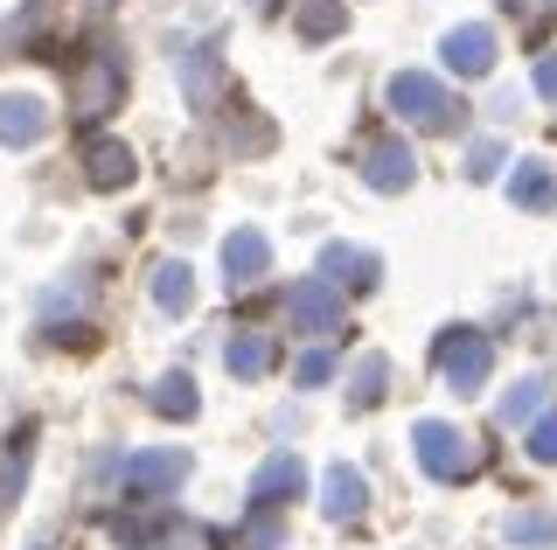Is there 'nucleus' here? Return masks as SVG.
<instances>
[{
	"instance_id": "f257e3e1",
	"label": "nucleus",
	"mask_w": 557,
	"mask_h": 550,
	"mask_svg": "<svg viewBox=\"0 0 557 550\" xmlns=\"http://www.w3.org/2000/svg\"><path fill=\"white\" fill-rule=\"evenodd\" d=\"M418 467H425L432 480H474L481 474V446L474 433H460V425H446V418H418Z\"/></svg>"
},
{
	"instance_id": "f03ea898",
	"label": "nucleus",
	"mask_w": 557,
	"mask_h": 550,
	"mask_svg": "<svg viewBox=\"0 0 557 550\" xmlns=\"http://www.w3.org/2000/svg\"><path fill=\"white\" fill-rule=\"evenodd\" d=\"M119 98H126V63L104 57V49L84 57L77 77H70V118H77V126H98V118L119 112Z\"/></svg>"
},
{
	"instance_id": "7ed1b4c3",
	"label": "nucleus",
	"mask_w": 557,
	"mask_h": 550,
	"mask_svg": "<svg viewBox=\"0 0 557 550\" xmlns=\"http://www.w3.org/2000/svg\"><path fill=\"white\" fill-rule=\"evenodd\" d=\"M391 112L405 118V126H418V133H453V118H460L453 91L440 77H425V71H397L391 77Z\"/></svg>"
},
{
	"instance_id": "20e7f679",
	"label": "nucleus",
	"mask_w": 557,
	"mask_h": 550,
	"mask_svg": "<svg viewBox=\"0 0 557 550\" xmlns=\"http://www.w3.org/2000/svg\"><path fill=\"white\" fill-rule=\"evenodd\" d=\"M432 355H440V376L460 390V398H467V390H481L487 376H495V341H487L481 328H446Z\"/></svg>"
},
{
	"instance_id": "39448f33",
	"label": "nucleus",
	"mask_w": 557,
	"mask_h": 550,
	"mask_svg": "<svg viewBox=\"0 0 557 550\" xmlns=\"http://www.w3.org/2000/svg\"><path fill=\"white\" fill-rule=\"evenodd\" d=\"M286 314H293V328H300V335H335L342 328V293L327 279H300V286H293V300H286Z\"/></svg>"
},
{
	"instance_id": "423d86ee",
	"label": "nucleus",
	"mask_w": 557,
	"mask_h": 550,
	"mask_svg": "<svg viewBox=\"0 0 557 550\" xmlns=\"http://www.w3.org/2000/svg\"><path fill=\"white\" fill-rule=\"evenodd\" d=\"M362 182H370L376 196H405V188L418 182V153L405 140H376L370 153H362Z\"/></svg>"
},
{
	"instance_id": "0eeeda50",
	"label": "nucleus",
	"mask_w": 557,
	"mask_h": 550,
	"mask_svg": "<svg viewBox=\"0 0 557 550\" xmlns=\"http://www.w3.org/2000/svg\"><path fill=\"white\" fill-rule=\"evenodd\" d=\"M440 57H446V71H453V77H487V71H495V28L460 22V28H453V36L440 42Z\"/></svg>"
},
{
	"instance_id": "6e6552de",
	"label": "nucleus",
	"mask_w": 557,
	"mask_h": 550,
	"mask_svg": "<svg viewBox=\"0 0 557 550\" xmlns=\"http://www.w3.org/2000/svg\"><path fill=\"white\" fill-rule=\"evenodd\" d=\"M182 474H188L182 446H153V453H133L126 460V488L133 495H168V488H182Z\"/></svg>"
},
{
	"instance_id": "1a4fd4ad",
	"label": "nucleus",
	"mask_w": 557,
	"mask_h": 550,
	"mask_svg": "<svg viewBox=\"0 0 557 550\" xmlns=\"http://www.w3.org/2000/svg\"><path fill=\"white\" fill-rule=\"evenodd\" d=\"M362 509H370V480H362V467L335 460V467L321 474V515L327 523H356Z\"/></svg>"
},
{
	"instance_id": "9d476101",
	"label": "nucleus",
	"mask_w": 557,
	"mask_h": 550,
	"mask_svg": "<svg viewBox=\"0 0 557 550\" xmlns=\"http://www.w3.org/2000/svg\"><path fill=\"white\" fill-rule=\"evenodd\" d=\"M321 279L335 286V293H370L376 286V258L362 245H321Z\"/></svg>"
},
{
	"instance_id": "9b49d317",
	"label": "nucleus",
	"mask_w": 557,
	"mask_h": 550,
	"mask_svg": "<svg viewBox=\"0 0 557 550\" xmlns=\"http://www.w3.org/2000/svg\"><path fill=\"white\" fill-rule=\"evenodd\" d=\"M216 84H223V36H209L182 57V98L188 105H216Z\"/></svg>"
},
{
	"instance_id": "f8f14e48",
	"label": "nucleus",
	"mask_w": 557,
	"mask_h": 550,
	"mask_svg": "<svg viewBox=\"0 0 557 550\" xmlns=\"http://www.w3.org/2000/svg\"><path fill=\"white\" fill-rule=\"evenodd\" d=\"M300 488H307V467H300V453H272L265 467L251 474V509H278V502H293Z\"/></svg>"
},
{
	"instance_id": "ddd939ff",
	"label": "nucleus",
	"mask_w": 557,
	"mask_h": 550,
	"mask_svg": "<svg viewBox=\"0 0 557 550\" xmlns=\"http://www.w3.org/2000/svg\"><path fill=\"white\" fill-rule=\"evenodd\" d=\"M133 175H139V161H133L126 140H104V133H98V140L84 147V182L104 188V196H112V188H126Z\"/></svg>"
},
{
	"instance_id": "4468645a",
	"label": "nucleus",
	"mask_w": 557,
	"mask_h": 550,
	"mask_svg": "<svg viewBox=\"0 0 557 550\" xmlns=\"http://www.w3.org/2000/svg\"><path fill=\"white\" fill-rule=\"evenodd\" d=\"M42 133H49V105H42V98H28V91L0 98V147H35Z\"/></svg>"
},
{
	"instance_id": "2eb2a0df",
	"label": "nucleus",
	"mask_w": 557,
	"mask_h": 550,
	"mask_svg": "<svg viewBox=\"0 0 557 550\" xmlns=\"http://www.w3.org/2000/svg\"><path fill=\"white\" fill-rule=\"evenodd\" d=\"M272 363H278V341H272V335H258V328H237V335H231V349H223V370L244 376V384L272 376Z\"/></svg>"
},
{
	"instance_id": "dca6fc26",
	"label": "nucleus",
	"mask_w": 557,
	"mask_h": 550,
	"mask_svg": "<svg viewBox=\"0 0 557 550\" xmlns=\"http://www.w3.org/2000/svg\"><path fill=\"white\" fill-rule=\"evenodd\" d=\"M265 265H272L265 230H231V237H223V272H231V286L265 279Z\"/></svg>"
},
{
	"instance_id": "f3484780",
	"label": "nucleus",
	"mask_w": 557,
	"mask_h": 550,
	"mask_svg": "<svg viewBox=\"0 0 557 550\" xmlns=\"http://www.w3.org/2000/svg\"><path fill=\"white\" fill-rule=\"evenodd\" d=\"M153 307H161V314H174V321L196 307V272H188L182 258H161V265H153Z\"/></svg>"
},
{
	"instance_id": "a211bd4d",
	"label": "nucleus",
	"mask_w": 557,
	"mask_h": 550,
	"mask_svg": "<svg viewBox=\"0 0 557 550\" xmlns=\"http://www.w3.org/2000/svg\"><path fill=\"white\" fill-rule=\"evenodd\" d=\"M509 196H516V210H557V175H550V161H516V175H509Z\"/></svg>"
},
{
	"instance_id": "6ab92c4d",
	"label": "nucleus",
	"mask_w": 557,
	"mask_h": 550,
	"mask_svg": "<svg viewBox=\"0 0 557 550\" xmlns=\"http://www.w3.org/2000/svg\"><path fill=\"white\" fill-rule=\"evenodd\" d=\"M161 418H196L202 411V390H196V376H182V370H168L161 384H153V398H147Z\"/></svg>"
},
{
	"instance_id": "aec40b11",
	"label": "nucleus",
	"mask_w": 557,
	"mask_h": 550,
	"mask_svg": "<svg viewBox=\"0 0 557 550\" xmlns=\"http://www.w3.org/2000/svg\"><path fill=\"white\" fill-rule=\"evenodd\" d=\"M383 390H391V355H362L348 376V411H376Z\"/></svg>"
},
{
	"instance_id": "412c9836",
	"label": "nucleus",
	"mask_w": 557,
	"mask_h": 550,
	"mask_svg": "<svg viewBox=\"0 0 557 550\" xmlns=\"http://www.w3.org/2000/svg\"><path fill=\"white\" fill-rule=\"evenodd\" d=\"M509 543L550 550V543H557V515H550V509H516V515H509Z\"/></svg>"
},
{
	"instance_id": "4be33fe9",
	"label": "nucleus",
	"mask_w": 557,
	"mask_h": 550,
	"mask_svg": "<svg viewBox=\"0 0 557 550\" xmlns=\"http://www.w3.org/2000/svg\"><path fill=\"white\" fill-rule=\"evenodd\" d=\"M348 28V0H307L300 8V36L307 42H327V36H342Z\"/></svg>"
},
{
	"instance_id": "5701e85b",
	"label": "nucleus",
	"mask_w": 557,
	"mask_h": 550,
	"mask_svg": "<svg viewBox=\"0 0 557 550\" xmlns=\"http://www.w3.org/2000/svg\"><path fill=\"white\" fill-rule=\"evenodd\" d=\"M544 398H550V384H544V376H522L509 398H502V425H530L536 411H544Z\"/></svg>"
},
{
	"instance_id": "b1692460",
	"label": "nucleus",
	"mask_w": 557,
	"mask_h": 550,
	"mask_svg": "<svg viewBox=\"0 0 557 550\" xmlns=\"http://www.w3.org/2000/svg\"><path fill=\"white\" fill-rule=\"evenodd\" d=\"M530 460L536 467H557V411H536L530 418Z\"/></svg>"
},
{
	"instance_id": "393cba45",
	"label": "nucleus",
	"mask_w": 557,
	"mask_h": 550,
	"mask_svg": "<svg viewBox=\"0 0 557 550\" xmlns=\"http://www.w3.org/2000/svg\"><path fill=\"white\" fill-rule=\"evenodd\" d=\"M112 537L126 550H147L153 537H161V523H153V515H112Z\"/></svg>"
},
{
	"instance_id": "a878e982",
	"label": "nucleus",
	"mask_w": 557,
	"mask_h": 550,
	"mask_svg": "<svg viewBox=\"0 0 557 550\" xmlns=\"http://www.w3.org/2000/svg\"><path fill=\"white\" fill-rule=\"evenodd\" d=\"M467 175H474V182H495L502 175V147L495 140H474V153H467Z\"/></svg>"
},
{
	"instance_id": "bb28decb",
	"label": "nucleus",
	"mask_w": 557,
	"mask_h": 550,
	"mask_svg": "<svg viewBox=\"0 0 557 550\" xmlns=\"http://www.w3.org/2000/svg\"><path fill=\"white\" fill-rule=\"evenodd\" d=\"M293 376H300V384H327V376H335V355H327V349H307L300 363H293Z\"/></svg>"
},
{
	"instance_id": "cd10ccee",
	"label": "nucleus",
	"mask_w": 557,
	"mask_h": 550,
	"mask_svg": "<svg viewBox=\"0 0 557 550\" xmlns=\"http://www.w3.org/2000/svg\"><path fill=\"white\" fill-rule=\"evenodd\" d=\"M278 543H286V537H278V523H272L265 509H258V523L244 529V550H278Z\"/></svg>"
},
{
	"instance_id": "c85d7f7f",
	"label": "nucleus",
	"mask_w": 557,
	"mask_h": 550,
	"mask_svg": "<svg viewBox=\"0 0 557 550\" xmlns=\"http://www.w3.org/2000/svg\"><path fill=\"white\" fill-rule=\"evenodd\" d=\"M536 98H557V49L536 63Z\"/></svg>"
},
{
	"instance_id": "c756f323",
	"label": "nucleus",
	"mask_w": 557,
	"mask_h": 550,
	"mask_svg": "<svg viewBox=\"0 0 557 550\" xmlns=\"http://www.w3.org/2000/svg\"><path fill=\"white\" fill-rule=\"evenodd\" d=\"M91 8H98V14H104V8H112V0H91Z\"/></svg>"
}]
</instances>
